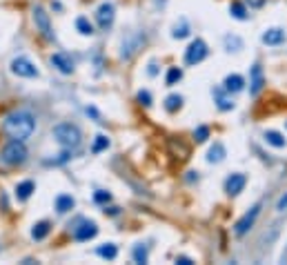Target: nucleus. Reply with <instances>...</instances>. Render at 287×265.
Instances as JSON below:
<instances>
[{
	"label": "nucleus",
	"mask_w": 287,
	"mask_h": 265,
	"mask_svg": "<svg viewBox=\"0 0 287 265\" xmlns=\"http://www.w3.org/2000/svg\"><path fill=\"white\" fill-rule=\"evenodd\" d=\"M36 130V118L32 112H11L9 116L2 121V132L14 140H27Z\"/></svg>",
	"instance_id": "1"
},
{
	"label": "nucleus",
	"mask_w": 287,
	"mask_h": 265,
	"mask_svg": "<svg viewBox=\"0 0 287 265\" xmlns=\"http://www.w3.org/2000/svg\"><path fill=\"white\" fill-rule=\"evenodd\" d=\"M54 138L58 140L60 147L76 149L78 145H81V140H82V134H81V130H78L76 125H72V123H60V125L54 127Z\"/></svg>",
	"instance_id": "2"
},
{
	"label": "nucleus",
	"mask_w": 287,
	"mask_h": 265,
	"mask_svg": "<svg viewBox=\"0 0 287 265\" xmlns=\"http://www.w3.org/2000/svg\"><path fill=\"white\" fill-rule=\"evenodd\" d=\"M27 147H25V140H14L11 138L9 143L5 145V149H2V161L7 163V165H23L25 161H27Z\"/></svg>",
	"instance_id": "3"
},
{
	"label": "nucleus",
	"mask_w": 287,
	"mask_h": 265,
	"mask_svg": "<svg viewBox=\"0 0 287 265\" xmlns=\"http://www.w3.org/2000/svg\"><path fill=\"white\" fill-rule=\"evenodd\" d=\"M207 54H209V49H207V43L201 41V38H196V41L189 43V47L185 49V63L187 65H198L203 63V60L207 58Z\"/></svg>",
	"instance_id": "4"
},
{
	"label": "nucleus",
	"mask_w": 287,
	"mask_h": 265,
	"mask_svg": "<svg viewBox=\"0 0 287 265\" xmlns=\"http://www.w3.org/2000/svg\"><path fill=\"white\" fill-rule=\"evenodd\" d=\"M260 210H263V205H260V203H256V205L251 207L249 212H245V214H243L241 219L236 221V225H234V232H236L238 236H243V234L249 232V229L256 225V219L260 216Z\"/></svg>",
	"instance_id": "5"
},
{
	"label": "nucleus",
	"mask_w": 287,
	"mask_h": 265,
	"mask_svg": "<svg viewBox=\"0 0 287 265\" xmlns=\"http://www.w3.org/2000/svg\"><path fill=\"white\" fill-rule=\"evenodd\" d=\"M34 23H36V29L42 34V38L47 41H54V27H51L49 14H47L42 7H34Z\"/></svg>",
	"instance_id": "6"
},
{
	"label": "nucleus",
	"mask_w": 287,
	"mask_h": 265,
	"mask_svg": "<svg viewBox=\"0 0 287 265\" xmlns=\"http://www.w3.org/2000/svg\"><path fill=\"white\" fill-rule=\"evenodd\" d=\"M9 67H11V72H14L16 76H23V78H36L38 76V67L29 58H25V56L14 58Z\"/></svg>",
	"instance_id": "7"
},
{
	"label": "nucleus",
	"mask_w": 287,
	"mask_h": 265,
	"mask_svg": "<svg viewBox=\"0 0 287 265\" xmlns=\"http://www.w3.org/2000/svg\"><path fill=\"white\" fill-rule=\"evenodd\" d=\"M114 18H116V9H114L112 2H103V5L96 9V20H98L100 29H109V27H112Z\"/></svg>",
	"instance_id": "8"
},
{
	"label": "nucleus",
	"mask_w": 287,
	"mask_h": 265,
	"mask_svg": "<svg viewBox=\"0 0 287 265\" xmlns=\"http://www.w3.org/2000/svg\"><path fill=\"white\" fill-rule=\"evenodd\" d=\"M143 45H145V36H143V34H131V36L123 43L121 58H125V60L131 58V56H134L138 49H143Z\"/></svg>",
	"instance_id": "9"
},
{
	"label": "nucleus",
	"mask_w": 287,
	"mask_h": 265,
	"mask_svg": "<svg viewBox=\"0 0 287 265\" xmlns=\"http://www.w3.org/2000/svg\"><path fill=\"white\" fill-rule=\"evenodd\" d=\"M247 185V176L241 174V172H234L232 176H227V180H225V192L229 194V196H238V194L245 189Z\"/></svg>",
	"instance_id": "10"
},
{
	"label": "nucleus",
	"mask_w": 287,
	"mask_h": 265,
	"mask_svg": "<svg viewBox=\"0 0 287 265\" xmlns=\"http://www.w3.org/2000/svg\"><path fill=\"white\" fill-rule=\"evenodd\" d=\"M263 87H265V74H263V67L256 63L249 72V94L258 96L263 91Z\"/></svg>",
	"instance_id": "11"
},
{
	"label": "nucleus",
	"mask_w": 287,
	"mask_h": 265,
	"mask_svg": "<svg viewBox=\"0 0 287 265\" xmlns=\"http://www.w3.org/2000/svg\"><path fill=\"white\" fill-rule=\"evenodd\" d=\"M260 43L267 47H278L285 43V29L281 27H269L263 32V36H260Z\"/></svg>",
	"instance_id": "12"
},
{
	"label": "nucleus",
	"mask_w": 287,
	"mask_h": 265,
	"mask_svg": "<svg viewBox=\"0 0 287 265\" xmlns=\"http://www.w3.org/2000/svg\"><path fill=\"white\" fill-rule=\"evenodd\" d=\"M96 234H98V225H96L94 221H82V223L76 227V232H74V238L81 241V243H85V241H91Z\"/></svg>",
	"instance_id": "13"
},
{
	"label": "nucleus",
	"mask_w": 287,
	"mask_h": 265,
	"mask_svg": "<svg viewBox=\"0 0 287 265\" xmlns=\"http://www.w3.org/2000/svg\"><path fill=\"white\" fill-rule=\"evenodd\" d=\"M49 60H51V65H54L60 74H65V76L74 74V69H76V67H74V60L69 58L67 54H60V51H58V54H51Z\"/></svg>",
	"instance_id": "14"
},
{
	"label": "nucleus",
	"mask_w": 287,
	"mask_h": 265,
	"mask_svg": "<svg viewBox=\"0 0 287 265\" xmlns=\"http://www.w3.org/2000/svg\"><path fill=\"white\" fill-rule=\"evenodd\" d=\"M223 89L227 91V94H238V91L245 89V78H243L241 74H229L223 83Z\"/></svg>",
	"instance_id": "15"
},
{
	"label": "nucleus",
	"mask_w": 287,
	"mask_h": 265,
	"mask_svg": "<svg viewBox=\"0 0 287 265\" xmlns=\"http://www.w3.org/2000/svg\"><path fill=\"white\" fill-rule=\"evenodd\" d=\"M74 207H76V201H74L72 194H58V196H56V212H58V214H67Z\"/></svg>",
	"instance_id": "16"
},
{
	"label": "nucleus",
	"mask_w": 287,
	"mask_h": 265,
	"mask_svg": "<svg viewBox=\"0 0 287 265\" xmlns=\"http://www.w3.org/2000/svg\"><path fill=\"white\" fill-rule=\"evenodd\" d=\"M263 136H265V143L272 145V147H276V149H283L287 145V138L281 134V132H276V130H267Z\"/></svg>",
	"instance_id": "17"
},
{
	"label": "nucleus",
	"mask_w": 287,
	"mask_h": 265,
	"mask_svg": "<svg viewBox=\"0 0 287 265\" xmlns=\"http://www.w3.org/2000/svg\"><path fill=\"white\" fill-rule=\"evenodd\" d=\"M36 192V185H34V180H23V183L16 185V198L18 201H27L32 194Z\"/></svg>",
	"instance_id": "18"
},
{
	"label": "nucleus",
	"mask_w": 287,
	"mask_h": 265,
	"mask_svg": "<svg viewBox=\"0 0 287 265\" xmlns=\"http://www.w3.org/2000/svg\"><path fill=\"white\" fill-rule=\"evenodd\" d=\"M225 156H227V149H225L223 143H214V145H211V149L207 152V161H209V163H223Z\"/></svg>",
	"instance_id": "19"
},
{
	"label": "nucleus",
	"mask_w": 287,
	"mask_h": 265,
	"mask_svg": "<svg viewBox=\"0 0 287 265\" xmlns=\"http://www.w3.org/2000/svg\"><path fill=\"white\" fill-rule=\"evenodd\" d=\"M49 232H51L49 221H41V223H36L32 227V238H34V241H42V238L49 236Z\"/></svg>",
	"instance_id": "20"
},
{
	"label": "nucleus",
	"mask_w": 287,
	"mask_h": 265,
	"mask_svg": "<svg viewBox=\"0 0 287 265\" xmlns=\"http://www.w3.org/2000/svg\"><path fill=\"white\" fill-rule=\"evenodd\" d=\"M96 254L100 256V259H107V261H114L118 256V247L114 245V243H103V245H98V250H96Z\"/></svg>",
	"instance_id": "21"
},
{
	"label": "nucleus",
	"mask_w": 287,
	"mask_h": 265,
	"mask_svg": "<svg viewBox=\"0 0 287 265\" xmlns=\"http://www.w3.org/2000/svg\"><path fill=\"white\" fill-rule=\"evenodd\" d=\"M76 29L81 36H94V25L89 23V18H85V16H78L76 18Z\"/></svg>",
	"instance_id": "22"
},
{
	"label": "nucleus",
	"mask_w": 287,
	"mask_h": 265,
	"mask_svg": "<svg viewBox=\"0 0 287 265\" xmlns=\"http://www.w3.org/2000/svg\"><path fill=\"white\" fill-rule=\"evenodd\" d=\"M183 107V96L180 94H169L165 98V109L169 114H174V112H178V109Z\"/></svg>",
	"instance_id": "23"
},
{
	"label": "nucleus",
	"mask_w": 287,
	"mask_h": 265,
	"mask_svg": "<svg viewBox=\"0 0 287 265\" xmlns=\"http://www.w3.org/2000/svg\"><path fill=\"white\" fill-rule=\"evenodd\" d=\"M229 16L236 18V20H247V18H249V14H247V9H245L243 2H232V5H229Z\"/></svg>",
	"instance_id": "24"
},
{
	"label": "nucleus",
	"mask_w": 287,
	"mask_h": 265,
	"mask_svg": "<svg viewBox=\"0 0 287 265\" xmlns=\"http://www.w3.org/2000/svg\"><path fill=\"white\" fill-rule=\"evenodd\" d=\"M180 78H183V69H180V67H169V69H167V76H165V85L174 87Z\"/></svg>",
	"instance_id": "25"
},
{
	"label": "nucleus",
	"mask_w": 287,
	"mask_h": 265,
	"mask_svg": "<svg viewBox=\"0 0 287 265\" xmlns=\"http://www.w3.org/2000/svg\"><path fill=\"white\" fill-rule=\"evenodd\" d=\"M107 147H109V138L105 134H98V136H96V140H94V145H91V154H100V152H105Z\"/></svg>",
	"instance_id": "26"
},
{
	"label": "nucleus",
	"mask_w": 287,
	"mask_h": 265,
	"mask_svg": "<svg viewBox=\"0 0 287 265\" xmlns=\"http://www.w3.org/2000/svg\"><path fill=\"white\" fill-rule=\"evenodd\" d=\"M216 105H218L220 112H229V109H234V100L227 98V96H223V91H216Z\"/></svg>",
	"instance_id": "27"
},
{
	"label": "nucleus",
	"mask_w": 287,
	"mask_h": 265,
	"mask_svg": "<svg viewBox=\"0 0 287 265\" xmlns=\"http://www.w3.org/2000/svg\"><path fill=\"white\" fill-rule=\"evenodd\" d=\"M147 259H149V252H147V245H143V243H140V245H136L134 247V261L136 263H147Z\"/></svg>",
	"instance_id": "28"
},
{
	"label": "nucleus",
	"mask_w": 287,
	"mask_h": 265,
	"mask_svg": "<svg viewBox=\"0 0 287 265\" xmlns=\"http://www.w3.org/2000/svg\"><path fill=\"white\" fill-rule=\"evenodd\" d=\"M225 47H227V51H241L243 41L238 36H225Z\"/></svg>",
	"instance_id": "29"
},
{
	"label": "nucleus",
	"mask_w": 287,
	"mask_h": 265,
	"mask_svg": "<svg viewBox=\"0 0 287 265\" xmlns=\"http://www.w3.org/2000/svg\"><path fill=\"white\" fill-rule=\"evenodd\" d=\"M187 36H189V25L183 20V23H180V27H178V25L174 27V32H171V38L180 41V38H187Z\"/></svg>",
	"instance_id": "30"
},
{
	"label": "nucleus",
	"mask_w": 287,
	"mask_h": 265,
	"mask_svg": "<svg viewBox=\"0 0 287 265\" xmlns=\"http://www.w3.org/2000/svg\"><path fill=\"white\" fill-rule=\"evenodd\" d=\"M207 138H209V127L201 125V127L194 130V140H196V143H205Z\"/></svg>",
	"instance_id": "31"
},
{
	"label": "nucleus",
	"mask_w": 287,
	"mask_h": 265,
	"mask_svg": "<svg viewBox=\"0 0 287 265\" xmlns=\"http://www.w3.org/2000/svg\"><path fill=\"white\" fill-rule=\"evenodd\" d=\"M94 201L98 203V205H107V203L112 201V194L105 192V189H98V192L94 194Z\"/></svg>",
	"instance_id": "32"
},
{
	"label": "nucleus",
	"mask_w": 287,
	"mask_h": 265,
	"mask_svg": "<svg viewBox=\"0 0 287 265\" xmlns=\"http://www.w3.org/2000/svg\"><path fill=\"white\" fill-rule=\"evenodd\" d=\"M138 103L145 105V107H149V105H152V94H149L147 89H140L138 91Z\"/></svg>",
	"instance_id": "33"
},
{
	"label": "nucleus",
	"mask_w": 287,
	"mask_h": 265,
	"mask_svg": "<svg viewBox=\"0 0 287 265\" xmlns=\"http://www.w3.org/2000/svg\"><path fill=\"white\" fill-rule=\"evenodd\" d=\"M276 210H278V212H285V210H287V194H283V196L278 198V203H276Z\"/></svg>",
	"instance_id": "34"
},
{
	"label": "nucleus",
	"mask_w": 287,
	"mask_h": 265,
	"mask_svg": "<svg viewBox=\"0 0 287 265\" xmlns=\"http://www.w3.org/2000/svg\"><path fill=\"white\" fill-rule=\"evenodd\" d=\"M245 2H247L249 7H254V9H260V7L265 5V0H245Z\"/></svg>",
	"instance_id": "35"
},
{
	"label": "nucleus",
	"mask_w": 287,
	"mask_h": 265,
	"mask_svg": "<svg viewBox=\"0 0 287 265\" xmlns=\"http://www.w3.org/2000/svg\"><path fill=\"white\" fill-rule=\"evenodd\" d=\"M176 263H178V265H192L194 261L187 259V256H178V259H176Z\"/></svg>",
	"instance_id": "36"
},
{
	"label": "nucleus",
	"mask_w": 287,
	"mask_h": 265,
	"mask_svg": "<svg viewBox=\"0 0 287 265\" xmlns=\"http://www.w3.org/2000/svg\"><path fill=\"white\" fill-rule=\"evenodd\" d=\"M149 76H156V65H149Z\"/></svg>",
	"instance_id": "37"
}]
</instances>
